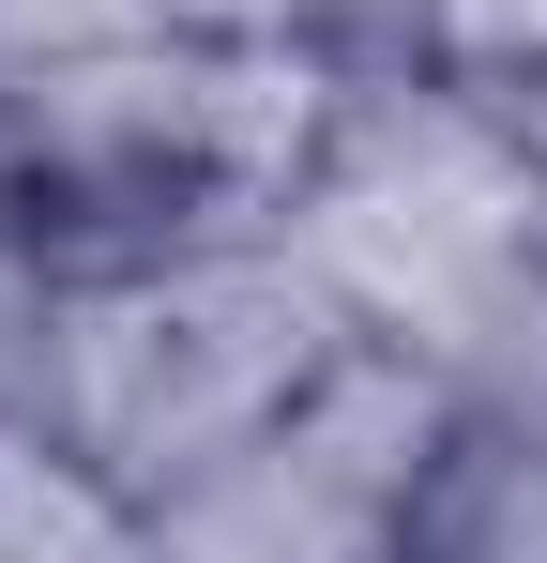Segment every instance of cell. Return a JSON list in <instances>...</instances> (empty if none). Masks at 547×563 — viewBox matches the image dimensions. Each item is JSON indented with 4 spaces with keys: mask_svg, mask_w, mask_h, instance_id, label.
Masks as SVG:
<instances>
[{
    "mask_svg": "<svg viewBox=\"0 0 547 563\" xmlns=\"http://www.w3.org/2000/svg\"><path fill=\"white\" fill-rule=\"evenodd\" d=\"M0 563H91L77 503H62L46 472H0Z\"/></svg>",
    "mask_w": 547,
    "mask_h": 563,
    "instance_id": "cell-1",
    "label": "cell"
}]
</instances>
